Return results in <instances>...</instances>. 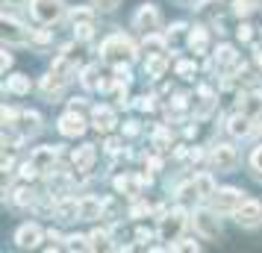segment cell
Masks as SVG:
<instances>
[{"instance_id": "obj_1", "label": "cell", "mask_w": 262, "mask_h": 253, "mask_svg": "<svg viewBox=\"0 0 262 253\" xmlns=\"http://www.w3.org/2000/svg\"><path fill=\"white\" fill-rule=\"evenodd\" d=\"M100 53H103V59H106L112 68H121V65H130V62L136 59V44H133L130 36L115 33V36H109L106 41H103Z\"/></svg>"}, {"instance_id": "obj_2", "label": "cell", "mask_w": 262, "mask_h": 253, "mask_svg": "<svg viewBox=\"0 0 262 253\" xmlns=\"http://www.w3.org/2000/svg\"><path fill=\"white\" fill-rule=\"evenodd\" d=\"M189 224V215H186V209H171L165 218H159V239L168 241V247L180 241V233L186 229Z\"/></svg>"}, {"instance_id": "obj_3", "label": "cell", "mask_w": 262, "mask_h": 253, "mask_svg": "<svg viewBox=\"0 0 262 253\" xmlns=\"http://www.w3.org/2000/svg\"><path fill=\"white\" fill-rule=\"evenodd\" d=\"M245 203V197H242V192L238 189H215L212 194H209V206H212V212H218V215H230V212H236L238 206Z\"/></svg>"}, {"instance_id": "obj_4", "label": "cell", "mask_w": 262, "mask_h": 253, "mask_svg": "<svg viewBox=\"0 0 262 253\" xmlns=\"http://www.w3.org/2000/svg\"><path fill=\"white\" fill-rule=\"evenodd\" d=\"M33 18L38 24H56L62 15H65V3L62 0H33Z\"/></svg>"}, {"instance_id": "obj_5", "label": "cell", "mask_w": 262, "mask_h": 253, "mask_svg": "<svg viewBox=\"0 0 262 253\" xmlns=\"http://www.w3.org/2000/svg\"><path fill=\"white\" fill-rule=\"evenodd\" d=\"M218 212H212V209H198L194 212V229L201 233L203 239H218L221 236V227H218Z\"/></svg>"}, {"instance_id": "obj_6", "label": "cell", "mask_w": 262, "mask_h": 253, "mask_svg": "<svg viewBox=\"0 0 262 253\" xmlns=\"http://www.w3.org/2000/svg\"><path fill=\"white\" fill-rule=\"evenodd\" d=\"M209 162H212L215 171H233L238 162V153L233 145H215L212 153H209Z\"/></svg>"}, {"instance_id": "obj_7", "label": "cell", "mask_w": 262, "mask_h": 253, "mask_svg": "<svg viewBox=\"0 0 262 253\" xmlns=\"http://www.w3.org/2000/svg\"><path fill=\"white\" fill-rule=\"evenodd\" d=\"M59 133L65 135V139H77V135H83L85 133V118L77 112V109H71V112H65L59 118Z\"/></svg>"}, {"instance_id": "obj_8", "label": "cell", "mask_w": 262, "mask_h": 253, "mask_svg": "<svg viewBox=\"0 0 262 253\" xmlns=\"http://www.w3.org/2000/svg\"><path fill=\"white\" fill-rule=\"evenodd\" d=\"M133 24L139 27L142 33H154L156 27H159V9H156L154 3H142L139 12L133 15Z\"/></svg>"}, {"instance_id": "obj_9", "label": "cell", "mask_w": 262, "mask_h": 253, "mask_svg": "<svg viewBox=\"0 0 262 253\" xmlns=\"http://www.w3.org/2000/svg\"><path fill=\"white\" fill-rule=\"evenodd\" d=\"M233 215H236V221L242 224V227H256V224L262 221V203L259 200H245Z\"/></svg>"}, {"instance_id": "obj_10", "label": "cell", "mask_w": 262, "mask_h": 253, "mask_svg": "<svg viewBox=\"0 0 262 253\" xmlns=\"http://www.w3.org/2000/svg\"><path fill=\"white\" fill-rule=\"evenodd\" d=\"M95 159H97L95 145H80V147H77V150L71 153L74 168L80 171V174H89V171H92V165H95Z\"/></svg>"}, {"instance_id": "obj_11", "label": "cell", "mask_w": 262, "mask_h": 253, "mask_svg": "<svg viewBox=\"0 0 262 253\" xmlns=\"http://www.w3.org/2000/svg\"><path fill=\"white\" fill-rule=\"evenodd\" d=\"M56 156H59V147L48 145V147H36L30 159H33V165H36L38 171H53V165H56Z\"/></svg>"}, {"instance_id": "obj_12", "label": "cell", "mask_w": 262, "mask_h": 253, "mask_svg": "<svg viewBox=\"0 0 262 253\" xmlns=\"http://www.w3.org/2000/svg\"><path fill=\"white\" fill-rule=\"evenodd\" d=\"M144 186V177H136V174H124L115 180V192L124 194V197H139Z\"/></svg>"}, {"instance_id": "obj_13", "label": "cell", "mask_w": 262, "mask_h": 253, "mask_svg": "<svg viewBox=\"0 0 262 253\" xmlns=\"http://www.w3.org/2000/svg\"><path fill=\"white\" fill-rule=\"evenodd\" d=\"M77 65H80V53H74V48H65L53 59V71H59L62 77H68V74H74L77 71Z\"/></svg>"}, {"instance_id": "obj_14", "label": "cell", "mask_w": 262, "mask_h": 253, "mask_svg": "<svg viewBox=\"0 0 262 253\" xmlns=\"http://www.w3.org/2000/svg\"><path fill=\"white\" fill-rule=\"evenodd\" d=\"M41 227L38 224H24V227H18L15 233V241H18V247H38V241H41Z\"/></svg>"}, {"instance_id": "obj_15", "label": "cell", "mask_w": 262, "mask_h": 253, "mask_svg": "<svg viewBox=\"0 0 262 253\" xmlns=\"http://www.w3.org/2000/svg\"><path fill=\"white\" fill-rule=\"evenodd\" d=\"M65 80H68V77H62L59 71H50V74H45V77L38 80V91H41L45 97H56L62 91Z\"/></svg>"}, {"instance_id": "obj_16", "label": "cell", "mask_w": 262, "mask_h": 253, "mask_svg": "<svg viewBox=\"0 0 262 253\" xmlns=\"http://www.w3.org/2000/svg\"><path fill=\"white\" fill-rule=\"evenodd\" d=\"M53 212L59 221H77L80 218V200H74V197H59L56 203H53Z\"/></svg>"}, {"instance_id": "obj_17", "label": "cell", "mask_w": 262, "mask_h": 253, "mask_svg": "<svg viewBox=\"0 0 262 253\" xmlns=\"http://www.w3.org/2000/svg\"><path fill=\"white\" fill-rule=\"evenodd\" d=\"M92 124H95L97 133H109L118 121H115V112L109 106H95V112H92Z\"/></svg>"}, {"instance_id": "obj_18", "label": "cell", "mask_w": 262, "mask_h": 253, "mask_svg": "<svg viewBox=\"0 0 262 253\" xmlns=\"http://www.w3.org/2000/svg\"><path fill=\"white\" fill-rule=\"evenodd\" d=\"M103 218V200L100 197H83L80 200V221H97Z\"/></svg>"}, {"instance_id": "obj_19", "label": "cell", "mask_w": 262, "mask_h": 253, "mask_svg": "<svg viewBox=\"0 0 262 253\" xmlns=\"http://www.w3.org/2000/svg\"><path fill=\"white\" fill-rule=\"evenodd\" d=\"M3 38H6V41H15V44H21V41H27V38H30V33H27L18 21L6 18V12H3Z\"/></svg>"}, {"instance_id": "obj_20", "label": "cell", "mask_w": 262, "mask_h": 253, "mask_svg": "<svg viewBox=\"0 0 262 253\" xmlns=\"http://www.w3.org/2000/svg\"><path fill=\"white\" fill-rule=\"evenodd\" d=\"M18 127H21L24 135H36L38 130H41V115L33 112V109H30V112H21V115H18Z\"/></svg>"}, {"instance_id": "obj_21", "label": "cell", "mask_w": 262, "mask_h": 253, "mask_svg": "<svg viewBox=\"0 0 262 253\" xmlns=\"http://www.w3.org/2000/svg\"><path fill=\"white\" fill-rule=\"evenodd\" d=\"M250 115H245V112H238V115H233L230 118V124H227V133L236 135V139H245V135L250 133Z\"/></svg>"}, {"instance_id": "obj_22", "label": "cell", "mask_w": 262, "mask_h": 253, "mask_svg": "<svg viewBox=\"0 0 262 253\" xmlns=\"http://www.w3.org/2000/svg\"><path fill=\"white\" fill-rule=\"evenodd\" d=\"M165 68H168L165 53H154V56H147V62H144V74H147V77H162Z\"/></svg>"}, {"instance_id": "obj_23", "label": "cell", "mask_w": 262, "mask_h": 253, "mask_svg": "<svg viewBox=\"0 0 262 253\" xmlns=\"http://www.w3.org/2000/svg\"><path fill=\"white\" fill-rule=\"evenodd\" d=\"M144 50H147V56H154V53H165V36H156V33H144Z\"/></svg>"}, {"instance_id": "obj_24", "label": "cell", "mask_w": 262, "mask_h": 253, "mask_svg": "<svg viewBox=\"0 0 262 253\" xmlns=\"http://www.w3.org/2000/svg\"><path fill=\"white\" fill-rule=\"evenodd\" d=\"M6 91H12V95H27V91H30V77H27V74H12L9 83H6Z\"/></svg>"}, {"instance_id": "obj_25", "label": "cell", "mask_w": 262, "mask_h": 253, "mask_svg": "<svg viewBox=\"0 0 262 253\" xmlns=\"http://www.w3.org/2000/svg\"><path fill=\"white\" fill-rule=\"evenodd\" d=\"M238 109H242L245 115H250V118H256V115L262 112V97H259V95H248V97H242Z\"/></svg>"}, {"instance_id": "obj_26", "label": "cell", "mask_w": 262, "mask_h": 253, "mask_svg": "<svg viewBox=\"0 0 262 253\" xmlns=\"http://www.w3.org/2000/svg\"><path fill=\"white\" fill-rule=\"evenodd\" d=\"M189 48L194 53H206V30L203 27H194L189 33Z\"/></svg>"}, {"instance_id": "obj_27", "label": "cell", "mask_w": 262, "mask_h": 253, "mask_svg": "<svg viewBox=\"0 0 262 253\" xmlns=\"http://www.w3.org/2000/svg\"><path fill=\"white\" fill-rule=\"evenodd\" d=\"M194 182H198V192H201V197H209V194L215 192V180L209 177V174H198V177H194Z\"/></svg>"}, {"instance_id": "obj_28", "label": "cell", "mask_w": 262, "mask_h": 253, "mask_svg": "<svg viewBox=\"0 0 262 253\" xmlns=\"http://www.w3.org/2000/svg\"><path fill=\"white\" fill-rule=\"evenodd\" d=\"M103 218H109V221H118V218H121L118 197H106V200H103Z\"/></svg>"}, {"instance_id": "obj_29", "label": "cell", "mask_w": 262, "mask_h": 253, "mask_svg": "<svg viewBox=\"0 0 262 253\" xmlns=\"http://www.w3.org/2000/svg\"><path fill=\"white\" fill-rule=\"evenodd\" d=\"M215 62L218 65H233L236 62V50L230 48V44H221V48L215 50Z\"/></svg>"}, {"instance_id": "obj_30", "label": "cell", "mask_w": 262, "mask_h": 253, "mask_svg": "<svg viewBox=\"0 0 262 253\" xmlns=\"http://www.w3.org/2000/svg\"><path fill=\"white\" fill-rule=\"evenodd\" d=\"M68 244H65V247H68V250H89V247H92V239H85V236H68Z\"/></svg>"}, {"instance_id": "obj_31", "label": "cell", "mask_w": 262, "mask_h": 253, "mask_svg": "<svg viewBox=\"0 0 262 253\" xmlns=\"http://www.w3.org/2000/svg\"><path fill=\"white\" fill-rule=\"evenodd\" d=\"M233 12H236L238 18H245V15L256 12V3H253V0H233Z\"/></svg>"}, {"instance_id": "obj_32", "label": "cell", "mask_w": 262, "mask_h": 253, "mask_svg": "<svg viewBox=\"0 0 262 253\" xmlns=\"http://www.w3.org/2000/svg\"><path fill=\"white\" fill-rule=\"evenodd\" d=\"M154 145H156V150H168L171 147V133H168L165 127H159L154 133Z\"/></svg>"}, {"instance_id": "obj_33", "label": "cell", "mask_w": 262, "mask_h": 253, "mask_svg": "<svg viewBox=\"0 0 262 253\" xmlns=\"http://www.w3.org/2000/svg\"><path fill=\"white\" fill-rule=\"evenodd\" d=\"M15 203H18V206H33V203H36V194L21 186V189H15Z\"/></svg>"}, {"instance_id": "obj_34", "label": "cell", "mask_w": 262, "mask_h": 253, "mask_svg": "<svg viewBox=\"0 0 262 253\" xmlns=\"http://www.w3.org/2000/svg\"><path fill=\"white\" fill-rule=\"evenodd\" d=\"M194 71H198V68H194V62H189V59L177 62V77H180V80H191Z\"/></svg>"}, {"instance_id": "obj_35", "label": "cell", "mask_w": 262, "mask_h": 253, "mask_svg": "<svg viewBox=\"0 0 262 253\" xmlns=\"http://www.w3.org/2000/svg\"><path fill=\"white\" fill-rule=\"evenodd\" d=\"M89 239H92V247H106L109 233H106V229H95V233H92Z\"/></svg>"}, {"instance_id": "obj_36", "label": "cell", "mask_w": 262, "mask_h": 253, "mask_svg": "<svg viewBox=\"0 0 262 253\" xmlns=\"http://www.w3.org/2000/svg\"><path fill=\"white\" fill-rule=\"evenodd\" d=\"M89 21H92V12H89V9H74L71 12V24L77 27V24H89Z\"/></svg>"}, {"instance_id": "obj_37", "label": "cell", "mask_w": 262, "mask_h": 253, "mask_svg": "<svg viewBox=\"0 0 262 253\" xmlns=\"http://www.w3.org/2000/svg\"><path fill=\"white\" fill-rule=\"evenodd\" d=\"M18 174H21L24 180H36V174H41V171H38L36 165H33V159H30V162H24V165H21V171H18Z\"/></svg>"}, {"instance_id": "obj_38", "label": "cell", "mask_w": 262, "mask_h": 253, "mask_svg": "<svg viewBox=\"0 0 262 253\" xmlns=\"http://www.w3.org/2000/svg\"><path fill=\"white\" fill-rule=\"evenodd\" d=\"M24 142V135H12V133H3V147H9V150H18Z\"/></svg>"}, {"instance_id": "obj_39", "label": "cell", "mask_w": 262, "mask_h": 253, "mask_svg": "<svg viewBox=\"0 0 262 253\" xmlns=\"http://www.w3.org/2000/svg\"><path fill=\"white\" fill-rule=\"evenodd\" d=\"M18 115H21V112H15L12 106H3V124H6V127H15V124H18Z\"/></svg>"}, {"instance_id": "obj_40", "label": "cell", "mask_w": 262, "mask_h": 253, "mask_svg": "<svg viewBox=\"0 0 262 253\" xmlns=\"http://www.w3.org/2000/svg\"><path fill=\"white\" fill-rule=\"evenodd\" d=\"M74 30H77V38H80V41H89V38H92V30H95V27H92V21H89V24H77Z\"/></svg>"}, {"instance_id": "obj_41", "label": "cell", "mask_w": 262, "mask_h": 253, "mask_svg": "<svg viewBox=\"0 0 262 253\" xmlns=\"http://www.w3.org/2000/svg\"><path fill=\"white\" fill-rule=\"evenodd\" d=\"M30 41L33 44H50V33L48 30H36V33H30Z\"/></svg>"}, {"instance_id": "obj_42", "label": "cell", "mask_w": 262, "mask_h": 253, "mask_svg": "<svg viewBox=\"0 0 262 253\" xmlns=\"http://www.w3.org/2000/svg\"><path fill=\"white\" fill-rule=\"evenodd\" d=\"M250 165H253V171H256V174L262 177V145L256 147L253 153H250Z\"/></svg>"}, {"instance_id": "obj_43", "label": "cell", "mask_w": 262, "mask_h": 253, "mask_svg": "<svg viewBox=\"0 0 262 253\" xmlns=\"http://www.w3.org/2000/svg\"><path fill=\"white\" fill-rule=\"evenodd\" d=\"M136 109H139V112H150V109H154V97H147V95L136 97Z\"/></svg>"}, {"instance_id": "obj_44", "label": "cell", "mask_w": 262, "mask_h": 253, "mask_svg": "<svg viewBox=\"0 0 262 253\" xmlns=\"http://www.w3.org/2000/svg\"><path fill=\"white\" fill-rule=\"evenodd\" d=\"M121 0H95V9H100V12H112V9H118Z\"/></svg>"}, {"instance_id": "obj_45", "label": "cell", "mask_w": 262, "mask_h": 253, "mask_svg": "<svg viewBox=\"0 0 262 253\" xmlns=\"http://www.w3.org/2000/svg\"><path fill=\"white\" fill-rule=\"evenodd\" d=\"M236 36H238V41H250V38H253V27L242 24V27L236 30Z\"/></svg>"}, {"instance_id": "obj_46", "label": "cell", "mask_w": 262, "mask_h": 253, "mask_svg": "<svg viewBox=\"0 0 262 253\" xmlns=\"http://www.w3.org/2000/svg\"><path fill=\"white\" fill-rule=\"evenodd\" d=\"M150 239H154V233H150V229H144V227L136 229V241H139V244H147Z\"/></svg>"}, {"instance_id": "obj_47", "label": "cell", "mask_w": 262, "mask_h": 253, "mask_svg": "<svg viewBox=\"0 0 262 253\" xmlns=\"http://www.w3.org/2000/svg\"><path fill=\"white\" fill-rule=\"evenodd\" d=\"M147 212H150V206H147V203H136V206L130 209L133 218H142V215H147Z\"/></svg>"}, {"instance_id": "obj_48", "label": "cell", "mask_w": 262, "mask_h": 253, "mask_svg": "<svg viewBox=\"0 0 262 253\" xmlns=\"http://www.w3.org/2000/svg\"><path fill=\"white\" fill-rule=\"evenodd\" d=\"M103 150H106V153H118V150H121V142H118V139H106Z\"/></svg>"}, {"instance_id": "obj_49", "label": "cell", "mask_w": 262, "mask_h": 253, "mask_svg": "<svg viewBox=\"0 0 262 253\" xmlns=\"http://www.w3.org/2000/svg\"><path fill=\"white\" fill-rule=\"evenodd\" d=\"M186 100H189L186 95H174V100H171V106H174V109H186Z\"/></svg>"}, {"instance_id": "obj_50", "label": "cell", "mask_w": 262, "mask_h": 253, "mask_svg": "<svg viewBox=\"0 0 262 253\" xmlns=\"http://www.w3.org/2000/svg\"><path fill=\"white\" fill-rule=\"evenodd\" d=\"M124 133L127 135H139V124H136V121H127V124H124Z\"/></svg>"}, {"instance_id": "obj_51", "label": "cell", "mask_w": 262, "mask_h": 253, "mask_svg": "<svg viewBox=\"0 0 262 253\" xmlns=\"http://www.w3.org/2000/svg\"><path fill=\"white\" fill-rule=\"evenodd\" d=\"M147 168H150V171H159V168H162L159 156H150V159H147Z\"/></svg>"}, {"instance_id": "obj_52", "label": "cell", "mask_w": 262, "mask_h": 253, "mask_svg": "<svg viewBox=\"0 0 262 253\" xmlns=\"http://www.w3.org/2000/svg\"><path fill=\"white\" fill-rule=\"evenodd\" d=\"M0 65H3V74H6V68H12V56L3 50V59H0Z\"/></svg>"}, {"instance_id": "obj_53", "label": "cell", "mask_w": 262, "mask_h": 253, "mask_svg": "<svg viewBox=\"0 0 262 253\" xmlns=\"http://www.w3.org/2000/svg\"><path fill=\"white\" fill-rule=\"evenodd\" d=\"M191 162H203V150H191Z\"/></svg>"}, {"instance_id": "obj_54", "label": "cell", "mask_w": 262, "mask_h": 253, "mask_svg": "<svg viewBox=\"0 0 262 253\" xmlns=\"http://www.w3.org/2000/svg\"><path fill=\"white\" fill-rule=\"evenodd\" d=\"M253 53H256V62H259V71H262V48H253Z\"/></svg>"}, {"instance_id": "obj_55", "label": "cell", "mask_w": 262, "mask_h": 253, "mask_svg": "<svg viewBox=\"0 0 262 253\" xmlns=\"http://www.w3.org/2000/svg\"><path fill=\"white\" fill-rule=\"evenodd\" d=\"M27 0H6V6H24Z\"/></svg>"}]
</instances>
